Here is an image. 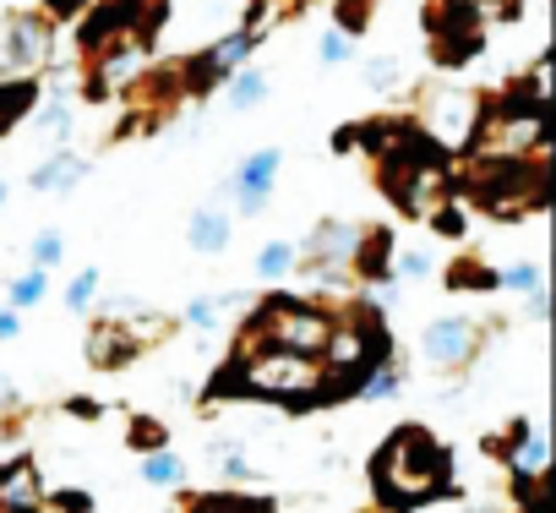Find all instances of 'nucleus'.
<instances>
[{
	"label": "nucleus",
	"mask_w": 556,
	"mask_h": 513,
	"mask_svg": "<svg viewBox=\"0 0 556 513\" xmlns=\"http://www.w3.org/2000/svg\"><path fill=\"white\" fill-rule=\"evenodd\" d=\"M371 491H377V508L388 513L442 502L453 497V459L426 426H399L371 459Z\"/></svg>",
	"instance_id": "obj_1"
},
{
	"label": "nucleus",
	"mask_w": 556,
	"mask_h": 513,
	"mask_svg": "<svg viewBox=\"0 0 556 513\" xmlns=\"http://www.w3.org/2000/svg\"><path fill=\"white\" fill-rule=\"evenodd\" d=\"M333 334V312H323L317 301H295V296H267L256 306V317H245L235 355H256V350H285V355H317Z\"/></svg>",
	"instance_id": "obj_2"
},
{
	"label": "nucleus",
	"mask_w": 556,
	"mask_h": 513,
	"mask_svg": "<svg viewBox=\"0 0 556 513\" xmlns=\"http://www.w3.org/2000/svg\"><path fill=\"white\" fill-rule=\"evenodd\" d=\"M420 23H426V34H431V61H437V66H464V61H475L480 45H485V23H480L475 0H426Z\"/></svg>",
	"instance_id": "obj_3"
},
{
	"label": "nucleus",
	"mask_w": 556,
	"mask_h": 513,
	"mask_svg": "<svg viewBox=\"0 0 556 513\" xmlns=\"http://www.w3.org/2000/svg\"><path fill=\"white\" fill-rule=\"evenodd\" d=\"M355 240H361V224L323 218V224L295 246V268H301V274H312V279H323V285H344V279H350Z\"/></svg>",
	"instance_id": "obj_4"
},
{
	"label": "nucleus",
	"mask_w": 556,
	"mask_h": 513,
	"mask_svg": "<svg viewBox=\"0 0 556 513\" xmlns=\"http://www.w3.org/2000/svg\"><path fill=\"white\" fill-rule=\"evenodd\" d=\"M480 339H485V328L475 323V317H437V323H426V334H420V355H426V366L431 372H464L475 355H480Z\"/></svg>",
	"instance_id": "obj_5"
},
{
	"label": "nucleus",
	"mask_w": 556,
	"mask_h": 513,
	"mask_svg": "<svg viewBox=\"0 0 556 513\" xmlns=\"http://www.w3.org/2000/svg\"><path fill=\"white\" fill-rule=\"evenodd\" d=\"M251 50H256V34H251V28H235L229 39H218L213 50H202V55H191V61L180 66V88H186V93H213V88H224V83L245 66Z\"/></svg>",
	"instance_id": "obj_6"
},
{
	"label": "nucleus",
	"mask_w": 556,
	"mask_h": 513,
	"mask_svg": "<svg viewBox=\"0 0 556 513\" xmlns=\"http://www.w3.org/2000/svg\"><path fill=\"white\" fill-rule=\"evenodd\" d=\"M278 164H285V153H278V148H256V153H245V159H240V170L218 180V197H235V208H240V213H262V208H267V197H273Z\"/></svg>",
	"instance_id": "obj_7"
},
{
	"label": "nucleus",
	"mask_w": 556,
	"mask_h": 513,
	"mask_svg": "<svg viewBox=\"0 0 556 513\" xmlns=\"http://www.w3.org/2000/svg\"><path fill=\"white\" fill-rule=\"evenodd\" d=\"M50 50H55V23H50V17H39V12H17V17L7 23V66H17V72H39V66L50 61Z\"/></svg>",
	"instance_id": "obj_8"
},
{
	"label": "nucleus",
	"mask_w": 556,
	"mask_h": 513,
	"mask_svg": "<svg viewBox=\"0 0 556 513\" xmlns=\"http://www.w3.org/2000/svg\"><path fill=\"white\" fill-rule=\"evenodd\" d=\"M475 115H480V104L469 99V93H437L431 99V115H426V137L447 153V148H464L469 137H475Z\"/></svg>",
	"instance_id": "obj_9"
},
{
	"label": "nucleus",
	"mask_w": 556,
	"mask_h": 513,
	"mask_svg": "<svg viewBox=\"0 0 556 513\" xmlns=\"http://www.w3.org/2000/svg\"><path fill=\"white\" fill-rule=\"evenodd\" d=\"M350 279H361V285H399L393 279V229L388 224L361 229L355 256H350Z\"/></svg>",
	"instance_id": "obj_10"
},
{
	"label": "nucleus",
	"mask_w": 556,
	"mask_h": 513,
	"mask_svg": "<svg viewBox=\"0 0 556 513\" xmlns=\"http://www.w3.org/2000/svg\"><path fill=\"white\" fill-rule=\"evenodd\" d=\"M142 355V345H137V334L126 328V317H110V323H99L93 334H88V361L99 366V372H121L126 361H137Z\"/></svg>",
	"instance_id": "obj_11"
},
{
	"label": "nucleus",
	"mask_w": 556,
	"mask_h": 513,
	"mask_svg": "<svg viewBox=\"0 0 556 513\" xmlns=\"http://www.w3.org/2000/svg\"><path fill=\"white\" fill-rule=\"evenodd\" d=\"M229 235H235V213H224L218 202L191 208V218H186V240H191L197 256H218V251H229Z\"/></svg>",
	"instance_id": "obj_12"
},
{
	"label": "nucleus",
	"mask_w": 556,
	"mask_h": 513,
	"mask_svg": "<svg viewBox=\"0 0 556 513\" xmlns=\"http://www.w3.org/2000/svg\"><path fill=\"white\" fill-rule=\"evenodd\" d=\"M83 175H88V159L61 148V153H50V159L34 170V186H39V191H72Z\"/></svg>",
	"instance_id": "obj_13"
},
{
	"label": "nucleus",
	"mask_w": 556,
	"mask_h": 513,
	"mask_svg": "<svg viewBox=\"0 0 556 513\" xmlns=\"http://www.w3.org/2000/svg\"><path fill=\"white\" fill-rule=\"evenodd\" d=\"M28 110H39V83H0V137H7L12 126L28 121Z\"/></svg>",
	"instance_id": "obj_14"
},
{
	"label": "nucleus",
	"mask_w": 556,
	"mask_h": 513,
	"mask_svg": "<svg viewBox=\"0 0 556 513\" xmlns=\"http://www.w3.org/2000/svg\"><path fill=\"white\" fill-rule=\"evenodd\" d=\"M224 99H229V110L262 104V99H267V72H262V66H240V72L224 83Z\"/></svg>",
	"instance_id": "obj_15"
},
{
	"label": "nucleus",
	"mask_w": 556,
	"mask_h": 513,
	"mask_svg": "<svg viewBox=\"0 0 556 513\" xmlns=\"http://www.w3.org/2000/svg\"><path fill=\"white\" fill-rule=\"evenodd\" d=\"M186 513H273V502L240 497V491H207V497H191Z\"/></svg>",
	"instance_id": "obj_16"
},
{
	"label": "nucleus",
	"mask_w": 556,
	"mask_h": 513,
	"mask_svg": "<svg viewBox=\"0 0 556 513\" xmlns=\"http://www.w3.org/2000/svg\"><path fill=\"white\" fill-rule=\"evenodd\" d=\"M496 290H513V296H534L545 290V263H513V268H496Z\"/></svg>",
	"instance_id": "obj_17"
},
{
	"label": "nucleus",
	"mask_w": 556,
	"mask_h": 513,
	"mask_svg": "<svg viewBox=\"0 0 556 513\" xmlns=\"http://www.w3.org/2000/svg\"><path fill=\"white\" fill-rule=\"evenodd\" d=\"M45 296H50V274H45V268H28V274H17V279H12L7 306H12V312H28V306H39Z\"/></svg>",
	"instance_id": "obj_18"
},
{
	"label": "nucleus",
	"mask_w": 556,
	"mask_h": 513,
	"mask_svg": "<svg viewBox=\"0 0 556 513\" xmlns=\"http://www.w3.org/2000/svg\"><path fill=\"white\" fill-rule=\"evenodd\" d=\"M285 274H295V246L290 240H267L262 251H256V279H285Z\"/></svg>",
	"instance_id": "obj_19"
},
{
	"label": "nucleus",
	"mask_w": 556,
	"mask_h": 513,
	"mask_svg": "<svg viewBox=\"0 0 556 513\" xmlns=\"http://www.w3.org/2000/svg\"><path fill=\"white\" fill-rule=\"evenodd\" d=\"M393 393H404V366L388 355V361H382V366H377L361 388H355V399H393Z\"/></svg>",
	"instance_id": "obj_20"
},
{
	"label": "nucleus",
	"mask_w": 556,
	"mask_h": 513,
	"mask_svg": "<svg viewBox=\"0 0 556 513\" xmlns=\"http://www.w3.org/2000/svg\"><path fill=\"white\" fill-rule=\"evenodd\" d=\"M126 442H131V448H142V453H159V448H169V426H164V421H153V415H131Z\"/></svg>",
	"instance_id": "obj_21"
},
{
	"label": "nucleus",
	"mask_w": 556,
	"mask_h": 513,
	"mask_svg": "<svg viewBox=\"0 0 556 513\" xmlns=\"http://www.w3.org/2000/svg\"><path fill=\"white\" fill-rule=\"evenodd\" d=\"M142 480H148V486H180V480H186V464H180L169 448H159V453L142 459Z\"/></svg>",
	"instance_id": "obj_22"
},
{
	"label": "nucleus",
	"mask_w": 556,
	"mask_h": 513,
	"mask_svg": "<svg viewBox=\"0 0 556 513\" xmlns=\"http://www.w3.org/2000/svg\"><path fill=\"white\" fill-rule=\"evenodd\" d=\"M28 256H34V268H45V274L61 268V263H66V235H61V229H39L34 246H28Z\"/></svg>",
	"instance_id": "obj_23"
},
{
	"label": "nucleus",
	"mask_w": 556,
	"mask_h": 513,
	"mask_svg": "<svg viewBox=\"0 0 556 513\" xmlns=\"http://www.w3.org/2000/svg\"><path fill=\"white\" fill-rule=\"evenodd\" d=\"M447 285L453 290H496V268H485V263H453V274H447Z\"/></svg>",
	"instance_id": "obj_24"
},
{
	"label": "nucleus",
	"mask_w": 556,
	"mask_h": 513,
	"mask_svg": "<svg viewBox=\"0 0 556 513\" xmlns=\"http://www.w3.org/2000/svg\"><path fill=\"white\" fill-rule=\"evenodd\" d=\"M39 132H45L50 142H66V132H72V104H66V93L39 110Z\"/></svg>",
	"instance_id": "obj_25"
},
{
	"label": "nucleus",
	"mask_w": 556,
	"mask_h": 513,
	"mask_svg": "<svg viewBox=\"0 0 556 513\" xmlns=\"http://www.w3.org/2000/svg\"><path fill=\"white\" fill-rule=\"evenodd\" d=\"M431 274V251L426 246H404L393 256V279H426Z\"/></svg>",
	"instance_id": "obj_26"
},
{
	"label": "nucleus",
	"mask_w": 556,
	"mask_h": 513,
	"mask_svg": "<svg viewBox=\"0 0 556 513\" xmlns=\"http://www.w3.org/2000/svg\"><path fill=\"white\" fill-rule=\"evenodd\" d=\"M371 7H377V0H339V34L361 39L366 23H371Z\"/></svg>",
	"instance_id": "obj_27"
},
{
	"label": "nucleus",
	"mask_w": 556,
	"mask_h": 513,
	"mask_svg": "<svg viewBox=\"0 0 556 513\" xmlns=\"http://www.w3.org/2000/svg\"><path fill=\"white\" fill-rule=\"evenodd\" d=\"M34 513H93L88 491H45Z\"/></svg>",
	"instance_id": "obj_28"
},
{
	"label": "nucleus",
	"mask_w": 556,
	"mask_h": 513,
	"mask_svg": "<svg viewBox=\"0 0 556 513\" xmlns=\"http://www.w3.org/2000/svg\"><path fill=\"white\" fill-rule=\"evenodd\" d=\"M350 55H355V39H350V34H339V28H333V34H323V39H317V61H323V66H344Z\"/></svg>",
	"instance_id": "obj_29"
},
{
	"label": "nucleus",
	"mask_w": 556,
	"mask_h": 513,
	"mask_svg": "<svg viewBox=\"0 0 556 513\" xmlns=\"http://www.w3.org/2000/svg\"><path fill=\"white\" fill-rule=\"evenodd\" d=\"M93 296H99V268H83V274L66 285V306H72V312H88Z\"/></svg>",
	"instance_id": "obj_30"
},
{
	"label": "nucleus",
	"mask_w": 556,
	"mask_h": 513,
	"mask_svg": "<svg viewBox=\"0 0 556 513\" xmlns=\"http://www.w3.org/2000/svg\"><path fill=\"white\" fill-rule=\"evenodd\" d=\"M218 317H224V312H218V301H213V296H197V301L186 306V328H197V334L218 328Z\"/></svg>",
	"instance_id": "obj_31"
},
{
	"label": "nucleus",
	"mask_w": 556,
	"mask_h": 513,
	"mask_svg": "<svg viewBox=\"0 0 556 513\" xmlns=\"http://www.w3.org/2000/svg\"><path fill=\"white\" fill-rule=\"evenodd\" d=\"M366 88H377V93H388V88H399V61H388V55H377V61H366Z\"/></svg>",
	"instance_id": "obj_32"
},
{
	"label": "nucleus",
	"mask_w": 556,
	"mask_h": 513,
	"mask_svg": "<svg viewBox=\"0 0 556 513\" xmlns=\"http://www.w3.org/2000/svg\"><path fill=\"white\" fill-rule=\"evenodd\" d=\"M431 229L447 235V240H458V235H464V208H458V202H442V208L431 213Z\"/></svg>",
	"instance_id": "obj_33"
},
{
	"label": "nucleus",
	"mask_w": 556,
	"mask_h": 513,
	"mask_svg": "<svg viewBox=\"0 0 556 513\" xmlns=\"http://www.w3.org/2000/svg\"><path fill=\"white\" fill-rule=\"evenodd\" d=\"M83 12H88V0H45L50 23H66V17H83Z\"/></svg>",
	"instance_id": "obj_34"
},
{
	"label": "nucleus",
	"mask_w": 556,
	"mask_h": 513,
	"mask_svg": "<svg viewBox=\"0 0 556 513\" xmlns=\"http://www.w3.org/2000/svg\"><path fill=\"white\" fill-rule=\"evenodd\" d=\"M12 415H23V404H17V388H12V377H0V421H12Z\"/></svg>",
	"instance_id": "obj_35"
},
{
	"label": "nucleus",
	"mask_w": 556,
	"mask_h": 513,
	"mask_svg": "<svg viewBox=\"0 0 556 513\" xmlns=\"http://www.w3.org/2000/svg\"><path fill=\"white\" fill-rule=\"evenodd\" d=\"M23 334V312H12L7 301H0V339H17Z\"/></svg>",
	"instance_id": "obj_36"
},
{
	"label": "nucleus",
	"mask_w": 556,
	"mask_h": 513,
	"mask_svg": "<svg viewBox=\"0 0 556 513\" xmlns=\"http://www.w3.org/2000/svg\"><path fill=\"white\" fill-rule=\"evenodd\" d=\"M523 312H529L534 323H545V317H551V296H545V290H534V296H523Z\"/></svg>",
	"instance_id": "obj_37"
},
{
	"label": "nucleus",
	"mask_w": 556,
	"mask_h": 513,
	"mask_svg": "<svg viewBox=\"0 0 556 513\" xmlns=\"http://www.w3.org/2000/svg\"><path fill=\"white\" fill-rule=\"evenodd\" d=\"M66 415H83V421H93V415H99V404H93V399H66Z\"/></svg>",
	"instance_id": "obj_38"
},
{
	"label": "nucleus",
	"mask_w": 556,
	"mask_h": 513,
	"mask_svg": "<svg viewBox=\"0 0 556 513\" xmlns=\"http://www.w3.org/2000/svg\"><path fill=\"white\" fill-rule=\"evenodd\" d=\"M518 12H523V0H496V17H507V23H513Z\"/></svg>",
	"instance_id": "obj_39"
},
{
	"label": "nucleus",
	"mask_w": 556,
	"mask_h": 513,
	"mask_svg": "<svg viewBox=\"0 0 556 513\" xmlns=\"http://www.w3.org/2000/svg\"><path fill=\"white\" fill-rule=\"evenodd\" d=\"M0 202H7V180H0Z\"/></svg>",
	"instance_id": "obj_40"
},
{
	"label": "nucleus",
	"mask_w": 556,
	"mask_h": 513,
	"mask_svg": "<svg viewBox=\"0 0 556 513\" xmlns=\"http://www.w3.org/2000/svg\"><path fill=\"white\" fill-rule=\"evenodd\" d=\"M366 513H388V508H366Z\"/></svg>",
	"instance_id": "obj_41"
}]
</instances>
